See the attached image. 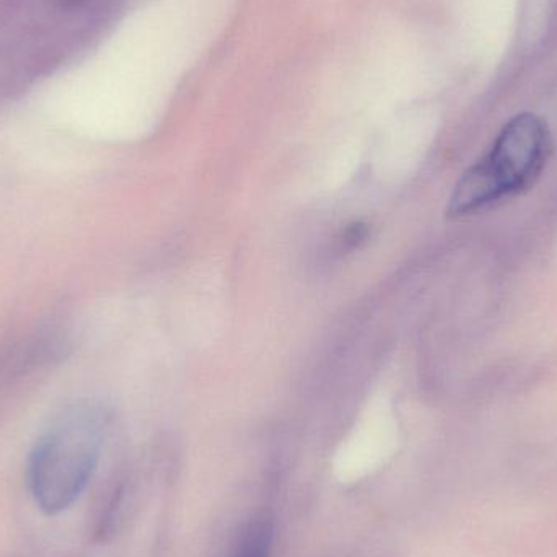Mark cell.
<instances>
[{
	"instance_id": "cell-1",
	"label": "cell",
	"mask_w": 557,
	"mask_h": 557,
	"mask_svg": "<svg viewBox=\"0 0 557 557\" xmlns=\"http://www.w3.org/2000/svg\"><path fill=\"white\" fill-rule=\"evenodd\" d=\"M553 153L548 124L532 113L512 117L490 152L463 173L451 193L447 214L470 218L529 191Z\"/></svg>"
},
{
	"instance_id": "cell-2",
	"label": "cell",
	"mask_w": 557,
	"mask_h": 557,
	"mask_svg": "<svg viewBox=\"0 0 557 557\" xmlns=\"http://www.w3.org/2000/svg\"><path fill=\"white\" fill-rule=\"evenodd\" d=\"M101 424L90 409H75L55 422L29 457L33 497L42 512L69 509L87 486L97 467Z\"/></svg>"
},
{
	"instance_id": "cell-3",
	"label": "cell",
	"mask_w": 557,
	"mask_h": 557,
	"mask_svg": "<svg viewBox=\"0 0 557 557\" xmlns=\"http://www.w3.org/2000/svg\"><path fill=\"white\" fill-rule=\"evenodd\" d=\"M271 527L268 523H255L245 533L235 557H270Z\"/></svg>"
}]
</instances>
